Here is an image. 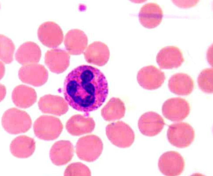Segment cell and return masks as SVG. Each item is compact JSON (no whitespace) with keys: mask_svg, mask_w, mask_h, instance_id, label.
Returning a JSON list of instances; mask_svg holds the SVG:
<instances>
[{"mask_svg":"<svg viewBox=\"0 0 213 176\" xmlns=\"http://www.w3.org/2000/svg\"><path fill=\"white\" fill-rule=\"evenodd\" d=\"M165 79L164 72L152 65L142 68L137 75V79L139 85L143 88L149 90L160 87Z\"/></svg>","mask_w":213,"mask_h":176,"instance_id":"9","label":"cell"},{"mask_svg":"<svg viewBox=\"0 0 213 176\" xmlns=\"http://www.w3.org/2000/svg\"><path fill=\"white\" fill-rule=\"evenodd\" d=\"M10 148L11 152L14 156L19 158H27L34 153L35 142L32 138L21 135L17 137L12 141Z\"/></svg>","mask_w":213,"mask_h":176,"instance_id":"23","label":"cell"},{"mask_svg":"<svg viewBox=\"0 0 213 176\" xmlns=\"http://www.w3.org/2000/svg\"><path fill=\"white\" fill-rule=\"evenodd\" d=\"M91 171L89 168L80 162L71 163L66 167L64 176H90Z\"/></svg>","mask_w":213,"mask_h":176,"instance_id":"28","label":"cell"},{"mask_svg":"<svg viewBox=\"0 0 213 176\" xmlns=\"http://www.w3.org/2000/svg\"><path fill=\"white\" fill-rule=\"evenodd\" d=\"M37 35L42 43L49 48L58 46L63 39L62 29L52 21L46 22L41 24L38 30Z\"/></svg>","mask_w":213,"mask_h":176,"instance_id":"11","label":"cell"},{"mask_svg":"<svg viewBox=\"0 0 213 176\" xmlns=\"http://www.w3.org/2000/svg\"><path fill=\"white\" fill-rule=\"evenodd\" d=\"M74 148L68 140H60L56 142L52 146L49 152L50 159L57 166L65 165L72 159L74 155Z\"/></svg>","mask_w":213,"mask_h":176,"instance_id":"16","label":"cell"},{"mask_svg":"<svg viewBox=\"0 0 213 176\" xmlns=\"http://www.w3.org/2000/svg\"><path fill=\"white\" fill-rule=\"evenodd\" d=\"M163 11L159 5L154 3H148L143 5L139 13L141 24L144 27L152 29L158 26L162 21Z\"/></svg>","mask_w":213,"mask_h":176,"instance_id":"15","label":"cell"},{"mask_svg":"<svg viewBox=\"0 0 213 176\" xmlns=\"http://www.w3.org/2000/svg\"><path fill=\"white\" fill-rule=\"evenodd\" d=\"M169 142L179 148L189 146L194 140V130L188 123L185 122L174 123L169 127L167 133Z\"/></svg>","mask_w":213,"mask_h":176,"instance_id":"6","label":"cell"},{"mask_svg":"<svg viewBox=\"0 0 213 176\" xmlns=\"http://www.w3.org/2000/svg\"><path fill=\"white\" fill-rule=\"evenodd\" d=\"M213 72L212 68L204 69L200 73L197 78L199 88L207 94L213 93Z\"/></svg>","mask_w":213,"mask_h":176,"instance_id":"27","label":"cell"},{"mask_svg":"<svg viewBox=\"0 0 213 176\" xmlns=\"http://www.w3.org/2000/svg\"><path fill=\"white\" fill-rule=\"evenodd\" d=\"M108 93L105 76L99 69L91 66H78L68 74L65 80V100L72 108L87 115L103 105Z\"/></svg>","mask_w":213,"mask_h":176,"instance_id":"1","label":"cell"},{"mask_svg":"<svg viewBox=\"0 0 213 176\" xmlns=\"http://www.w3.org/2000/svg\"><path fill=\"white\" fill-rule=\"evenodd\" d=\"M190 107L185 99L178 97L169 98L163 103L162 107L163 115L174 122L182 121L189 115Z\"/></svg>","mask_w":213,"mask_h":176,"instance_id":"7","label":"cell"},{"mask_svg":"<svg viewBox=\"0 0 213 176\" xmlns=\"http://www.w3.org/2000/svg\"><path fill=\"white\" fill-rule=\"evenodd\" d=\"M168 86L172 93L179 95L186 96L192 92L194 83L192 79L188 75L179 73L171 77L169 80Z\"/></svg>","mask_w":213,"mask_h":176,"instance_id":"22","label":"cell"},{"mask_svg":"<svg viewBox=\"0 0 213 176\" xmlns=\"http://www.w3.org/2000/svg\"><path fill=\"white\" fill-rule=\"evenodd\" d=\"M84 55L88 63L102 66L108 62L110 53L106 44L100 41H95L89 45Z\"/></svg>","mask_w":213,"mask_h":176,"instance_id":"19","label":"cell"},{"mask_svg":"<svg viewBox=\"0 0 213 176\" xmlns=\"http://www.w3.org/2000/svg\"><path fill=\"white\" fill-rule=\"evenodd\" d=\"M1 124L4 129L8 133L17 134L28 131L31 127L32 121L26 112L13 108L4 113Z\"/></svg>","mask_w":213,"mask_h":176,"instance_id":"2","label":"cell"},{"mask_svg":"<svg viewBox=\"0 0 213 176\" xmlns=\"http://www.w3.org/2000/svg\"><path fill=\"white\" fill-rule=\"evenodd\" d=\"M165 124L162 117L153 111L146 112L141 115L138 122V128L144 135L152 137L160 133Z\"/></svg>","mask_w":213,"mask_h":176,"instance_id":"12","label":"cell"},{"mask_svg":"<svg viewBox=\"0 0 213 176\" xmlns=\"http://www.w3.org/2000/svg\"><path fill=\"white\" fill-rule=\"evenodd\" d=\"M63 129L60 120L53 116L42 115L35 121L33 129L35 136L45 141H52L60 136Z\"/></svg>","mask_w":213,"mask_h":176,"instance_id":"3","label":"cell"},{"mask_svg":"<svg viewBox=\"0 0 213 176\" xmlns=\"http://www.w3.org/2000/svg\"><path fill=\"white\" fill-rule=\"evenodd\" d=\"M18 76L23 82L35 87H39L47 82L48 74L44 66L34 63L22 67L19 70Z\"/></svg>","mask_w":213,"mask_h":176,"instance_id":"10","label":"cell"},{"mask_svg":"<svg viewBox=\"0 0 213 176\" xmlns=\"http://www.w3.org/2000/svg\"><path fill=\"white\" fill-rule=\"evenodd\" d=\"M15 45L9 38L0 35V59L4 63H10L13 60Z\"/></svg>","mask_w":213,"mask_h":176,"instance_id":"26","label":"cell"},{"mask_svg":"<svg viewBox=\"0 0 213 176\" xmlns=\"http://www.w3.org/2000/svg\"><path fill=\"white\" fill-rule=\"evenodd\" d=\"M184 60L181 50L173 46L162 48L156 57V62L161 69L177 68L181 65Z\"/></svg>","mask_w":213,"mask_h":176,"instance_id":"13","label":"cell"},{"mask_svg":"<svg viewBox=\"0 0 213 176\" xmlns=\"http://www.w3.org/2000/svg\"><path fill=\"white\" fill-rule=\"evenodd\" d=\"M39 108L43 113L61 116L68 111L67 104L62 97L51 94L41 97L38 103Z\"/></svg>","mask_w":213,"mask_h":176,"instance_id":"18","label":"cell"},{"mask_svg":"<svg viewBox=\"0 0 213 176\" xmlns=\"http://www.w3.org/2000/svg\"><path fill=\"white\" fill-rule=\"evenodd\" d=\"M185 165L183 158L179 153L174 151L163 153L159 158L158 163L161 172L168 176L180 175L184 170Z\"/></svg>","mask_w":213,"mask_h":176,"instance_id":"8","label":"cell"},{"mask_svg":"<svg viewBox=\"0 0 213 176\" xmlns=\"http://www.w3.org/2000/svg\"><path fill=\"white\" fill-rule=\"evenodd\" d=\"M41 51L39 45L32 41L21 45L15 54V58L19 63L24 65L37 63L40 59Z\"/></svg>","mask_w":213,"mask_h":176,"instance_id":"21","label":"cell"},{"mask_svg":"<svg viewBox=\"0 0 213 176\" xmlns=\"http://www.w3.org/2000/svg\"><path fill=\"white\" fill-rule=\"evenodd\" d=\"M66 128L68 132L73 136H79L92 132L95 126L93 119L88 115H75L67 121Z\"/></svg>","mask_w":213,"mask_h":176,"instance_id":"17","label":"cell"},{"mask_svg":"<svg viewBox=\"0 0 213 176\" xmlns=\"http://www.w3.org/2000/svg\"><path fill=\"white\" fill-rule=\"evenodd\" d=\"M106 136L114 145L120 148L130 147L135 138L134 132L129 125L118 121L108 125L106 128Z\"/></svg>","mask_w":213,"mask_h":176,"instance_id":"4","label":"cell"},{"mask_svg":"<svg viewBox=\"0 0 213 176\" xmlns=\"http://www.w3.org/2000/svg\"><path fill=\"white\" fill-rule=\"evenodd\" d=\"M88 43L87 36L82 31L78 29L69 31L66 34L64 43L69 53L79 55L82 53Z\"/></svg>","mask_w":213,"mask_h":176,"instance_id":"20","label":"cell"},{"mask_svg":"<svg viewBox=\"0 0 213 176\" xmlns=\"http://www.w3.org/2000/svg\"><path fill=\"white\" fill-rule=\"evenodd\" d=\"M103 144L98 136L90 135L80 138L76 146V152L78 158L87 162H93L101 155Z\"/></svg>","mask_w":213,"mask_h":176,"instance_id":"5","label":"cell"},{"mask_svg":"<svg viewBox=\"0 0 213 176\" xmlns=\"http://www.w3.org/2000/svg\"><path fill=\"white\" fill-rule=\"evenodd\" d=\"M13 102L17 106L22 108H28L36 101L37 95L34 89L24 85L15 87L12 94Z\"/></svg>","mask_w":213,"mask_h":176,"instance_id":"24","label":"cell"},{"mask_svg":"<svg viewBox=\"0 0 213 176\" xmlns=\"http://www.w3.org/2000/svg\"><path fill=\"white\" fill-rule=\"evenodd\" d=\"M126 108L123 102L119 98H111L101 110V115L105 121H112L123 118Z\"/></svg>","mask_w":213,"mask_h":176,"instance_id":"25","label":"cell"},{"mask_svg":"<svg viewBox=\"0 0 213 176\" xmlns=\"http://www.w3.org/2000/svg\"><path fill=\"white\" fill-rule=\"evenodd\" d=\"M70 56L65 50L55 48L47 51L44 62L52 72L59 74L64 72L70 64Z\"/></svg>","mask_w":213,"mask_h":176,"instance_id":"14","label":"cell"}]
</instances>
